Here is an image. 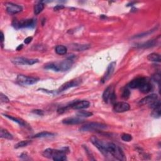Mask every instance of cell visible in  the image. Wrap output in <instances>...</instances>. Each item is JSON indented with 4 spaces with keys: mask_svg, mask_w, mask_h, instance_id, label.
I'll return each mask as SVG.
<instances>
[{
    "mask_svg": "<svg viewBox=\"0 0 161 161\" xmlns=\"http://www.w3.org/2000/svg\"><path fill=\"white\" fill-rule=\"evenodd\" d=\"M91 142L100 150V152L103 155L105 156L108 155V153L106 149V143L100 140L95 137H93L91 138Z\"/></svg>",
    "mask_w": 161,
    "mask_h": 161,
    "instance_id": "6",
    "label": "cell"
},
{
    "mask_svg": "<svg viewBox=\"0 0 161 161\" xmlns=\"http://www.w3.org/2000/svg\"><path fill=\"white\" fill-rule=\"evenodd\" d=\"M122 139L125 142H130L132 140V136L128 133H124L122 135Z\"/></svg>",
    "mask_w": 161,
    "mask_h": 161,
    "instance_id": "31",
    "label": "cell"
},
{
    "mask_svg": "<svg viewBox=\"0 0 161 161\" xmlns=\"http://www.w3.org/2000/svg\"><path fill=\"white\" fill-rule=\"evenodd\" d=\"M4 34H3V33L1 32V43H3V42H4Z\"/></svg>",
    "mask_w": 161,
    "mask_h": 161,
    "instance_id": "39",
    "label": "cell"
},
{
    "mask_svg": "<svg viewBox=\"0 0 161 161\" xmlns=\"http://www.w3.org/2000/svg\"><path fill=\"white\" fill-rule=\"evenodd\" d=\"M0 137L8 140H11L13 138V135L10 132L6 130L3 128H1V131H0Z\"/></svg>",
    "mask_w": 161,
    "mask_h": 161,
    "instance_id": "24",
    "label": "cell"
},
{
    "mask_svg": "<svg viewBox=\"0 0 161 161\" xmlns=\"http://www.w3.org/2000/svg\"><path fill=\"white\" fill-rule=\"evenodd\" d=\"M13 26L16 29L33 28L35 26V21L33 19H26L21 20L20 21L14 20L13 22Z\"/></svg>",
    "mask_w": 161,
    "mask_h": 161,
    "instance_id": "4",
    "label": "cell"
},
{
    "mask_svg": "<svg viewBox=\"0 0 161 161\" xmlns=\"http://www.w3.org/2000/svg\"><path fill=\"white\" fill-rule=\"evenodd\" d=\"M44 8L43 1H40L34 6V13L35 15H38L41 13Z\"/></svg>",
    "mask_w": 161,
    "mask_h": 161,
    "instance_id": "23",
    "label": "cell"
},
{
    "mask_svg": "<svg viewBox=\"0 0 161 161\" xmlns=\"http://www.w3.org/2000/svg\"><path fill=\"white\" fill-rule=\"evenodd\" d=\"M147 59L151 62H160V56L159 53H152L149 54L147 57Z\"/></svg>",
    "mask_w": 161,
    "mask_h": 161,
    "instance_id": "22",
    "label": "cell"
},
{
    "mask_svg": "<svg viewBox=\"0 0 161 161\" xmlns=\"http://www.w3.org/2000/svg\"><path fill=\"white\" fill-rule=\"evenodd\" d=\"M153 111L152 112V117L155 118H159L160 117L161 113H160V103L156 106L154 108L152 109Z\"/></svg>",
    "mask_w": 161,
    "mask_h": 161,
    "instance_id": "26",
    "label": "cell"
},
{
    "mask_svg": "<svg viewBox=\"0 0 161 161\" xmlns=\"http://www.w3.org/2000/svg\"><path fill=\"white\" fill-rule=\"evenodd\" d=\"M106 149L108 154H111L113 157L119 160H125L126 157L123 150L118 145H115L112 142L106 143Z\"/></svg>",
    "mask_w": 161,
    "mask_h": 161,
    "instance_id": "3",
    "label": "cell"
},
{
    "mask_svg": "<svg viewBox=\"0 0 161 161\" xmlns=\"http://www.w3.org/2000/svg\"><path fill=\"white\" fill-rule=\"evenodd\" d=\"M64 8V6L63 5H57L53 8V10L55 11H58V10H61L62 9Z\"/></svg>",
    "mask_w": 161,
    "mask_h": 161,
    "instance_id": "37",
    "label": "cell"
},
{
    "mask_svg": "<svg viewBox=\"0 0 161 161\" xmlns=\"http://www.w3.org/2000/svg\"><path fill=\"white\" fill-rule=\"evenodd\" d=\"M0 100H1V103H8L10 101L6 95H3L2 93H1V96H0Z\"/></svg>",
    "mask_w": 161,
    "mask_h": 161,
    "instance_id": "33",
    "label": "cell"
},
{
    "mask_svg": "<svg viewBox=\"0 0 161 161\" xmlns=\"http://www.w3.org/2000/svg\"><path fill=\"white\" fill-rule=\"evenodd\" d=\"M6 11L11 15H14L19 13L23 10V8L21 6L19 5L13 3H8L6 4Z\"/></svg>",
    "mask_w": 161,
    "mask_h": 161,
    "instance_id": "11",
    "label": "cell"
},
{
    "mask_svg": "<svg viewBox=\"0 0 161 161\" xmlns=\"http://www.w3.org/2000/svg\"><path fill=\"white\" fill-rule=\"evenodd\" d=\"M66 148L61 150L47 149L43 152V155L48 159H52L55 161H63L67 159Z\"/></svg>",
    "mask_w": 161,
    "mask_h": 161,
    "instance_id": "2",
    "label": "cell"
},
{
    "mask_svg": "<svg viewBox=\"0 0 161 161\" xmlns=\"http://www.w3.org/2000/svg\"><path fill=\"white\" fill-rule=\"evenodd\" d=\"M116 64H117L116 62H112L108 65V68H107L106 69V73L101 79V82L103 83H105L106 81H107V80H108L110 79V78L111 76V75L113 74L114 70L116 68Z\"/></svg>",
    "mask_w": 161,
    "mask_h": 161,
    "instance_id": "14",
    "label": "cell"
},
{
    "mask_svg": "<svg viewBox=\"0 0 161 161\" xmlns=\"http://www.w3.org/2000/svg\"><path fill=\"white\" fill-rule=\"evenodd\" d=\"M22 48H23V45L21 44V45H20V46H19V47H18L16 48V50H17L18 51H21V49H22Z\"/></svg>",
    "mask_w": 161,
    "mask_h": 161,
    "instance_id": "38",
    "label": "cell"
},
{
    "mask_svg": "<svg viewBox=\"0 0 161 161\" xmlns=\"http://www.w3.org/2000/svg\"><path fill=\"white\" fill-rule=\"evenodd\" d=\"M113 91H114L113 89V87L111 86H108L105 89L103 94V99L105 103L108 102L110 95H111V93H112Z\"/></svg>",
    "mask_w": 161,
    "mask_h": 161,
    "instance_id": "19",
    "label": "cell"
},
{
    "mask_svg": "<svg viewBox=\"0 0 161 161\" xmlns=\"http://www.w3.org/2000/svg\"><path fill=\"white\" fill-rule=\"evenodd\" d=\"M90 106V103L88 101H75L68 106V108H72L74 110H83L88 108Z\"/></svg>",
    "mask_w": 161,
    "mask_h": 161,
    "instance_id": "10",
    "label": "cell"
},
{
    "mask_svg": "<svg viewBox=\"0 0 161 161\" xmlns=\"http://www.w3.org/2000/svg\"><path fill=\"white\" fill-rule=\"evenodd\" d=\"M93 113L89 112V111H84V110H80L77 113V116L79 118H83V117H89L93 116Z\"/></svg>",
    "mask_w": 161,
    "mask_h": 161,
    "instance_id": "28",
    "label": "cell"
},
{
    "mask_svg": "<svg viewBox=\"0 0 161 161\" xmlns=\"http://www.w3.org/2000/svg\"><path fill=\"white\" fill-rule=\"evenodd\" d=\"M32 113L38 115L39 116H43L44 115V112L43 111L41 110H35L32 111Z\"/></svg>",
    "mask_w": 161,
    "mask_h": 161,
    "instance_id": "35",
    "label": "cell"
},
{
    "mask_svg": "<svg viewBox=\"0 0 161 161\" xmlns=\"http://www.w3.org/2000/svg\"><path fill=\"white\" fill-rule=\"evenodd\" d=\"M84 122V120L79 117H69L66 118L62 120V123L66 125H78L83 123Z\"/></svg>",
    "mask_w": 161,
    "mask_h": 161,
    "instance_id": "16",
    "label": "cell"
},
{
    "mask_svg": "<svg viewBox=\"0 0 161 161\" xmlns=\"http://www.w3.org/2000/svg\"><path fill=\"white\" fill-rule=\"evenodd\" d=\"M54 135V133H51L48 132H42L38 133L33 137V138H45V137H53Z\"/></svg>",
    "mask_w": 161,
    "mask_h": 161,
    "instance_id": "27",
    "label": "cell"
},
{
    "mask_svg": "<svg viewBox=\"0 0 161 161\" xmlns=\"http://www.w3.org/2000/svg\"><path fill=\"white\" fill-rule=\"evenodd\" d=\"M148 79L146 78H138L132 80V81L128 84V87L132 89H139L143 84L147 81H148Z\"/></svg>",
    "mask_w": 161,
    "mask_h": 161,
    "instance_id": "15",
    "label": "cell"
},
{
    "mask_svg": "<svg viewBox=\"0 0 161 161\" xmlns=\"http://www.w3.org/2000/svg\"><path fill=\"white\" fill-rule=\"evenodd\" d=\"M56 52L57 53L58 55H65L68 51V48L64 46H62V45H59V46H57L56 47Z\"/></svg>",
    "mask_w": 161,
    "mask_h": 161,
    "instance_id": "25",
    "label": "cell"
},
{
    "mask_svg": "<svg viewBox=\"0 0 161 161\" xmlns=\"http://www.w3.org/2000/svg\"><path fill=\"white\" fill-rule=\"evenodd\" d=\"M33 40V37H28L27 38H26L24 40V42L26 43V44H28L30 43L31 42H32V40Z\"/></svg>",
    "mask_w": 161,
    "mask_h": 161,
    "instance_id": "36",
    "label": "cell"
},
{
    "mask_svg": "<svg viewBox=\"0 0 161 161\" xmlns=\"http://www.w3.org/2000/svg\"><path fill=\"white\" fill-rule=\"evenodd\" d=\"M157 44V40H149L146 42H144L143 43H140L137 46L138 48H150V47H152L155 46H156Z\"/></svg>",
    "mask_w": 161,
    "mask_h": 161,
    "instance_id": "21",
    "label": "cell"
},
{
    "mask_svg": "<svg viewBox=\"0 0 161 161\" xmlns=\"http://www.w3.org/2000/svg\"><path fill=\"white\" fill-rule=\"evenodd\" d=\"M155 30H157V28H155L152 29L150 30L147 31V32H144V33H142L140 34L137 35H135V37H133V38H142V37H144L147 36V35H149L151 34V33H152L153 32H154Z\"/></svg>",
    "mask_w": 161,
    "mask_h": 161,
    "instance_id": "29",
    "label": "cell"
},
{
    "mask_svg": "<svg viewBox=\"0 0 161 161\" xmlns=\"http://www.w3.org/2000/svg\"><path fill=\"white\" fill-rule=\"evenodd\" d=\"M80 82H81V80H80V79H76L74 80H71L68 82H66L64 84H62V86L59 88V89L57 90V93H62L68 90V89L70 88L78 86L80 84Z\"/></svg>",
    "mask_w": 161,
    "mask_h": 161,
    "instance_id": "9",
    "label": "cell"
},
{
    "mask_svg": "<svg viewBox=\"0 0 161 161\" xmlns=\"http://www.w3.org/2000/svg\"><path fill=\"white\" fill-rule=\"evenodd\" d=\"M4 117L8 118V119H10L11 120H12L13 122H16L19 125H20V126L21 127H24L25 128H30V125L26 123V122H25V121L24 120H22L21 118H16V117H13V116H11V115H6V114H4L3 115Z\"/></svg>",
    "mask_w": 161,
    "mask_h": 161,
    "instance_id": "17",
    "label": "cell"
},
{
    "mask_svg": "<svg viewBox=\"0 0 161 161\" xmlns=\"http://www.w3.org/2000/svg\"><path fill=\"white\" fill-rule=\"evenodd\" d=\"M130 108V106L126 102H118L115 103L113 106L114 111L117 113H123L127 111Z\"/></svg>",
    "mask_w": 161,
    "mask_h": 161,
    "instance_id": "12",
    "label": "cell"
},
{
    "mask_svg": "<svg viewBox=\"0 0 161 161\" xmlns=\"http://www.w3.org/2000/svg\"><path fill=\"white\" fill-rule=\"evenodd\" d=\"M31 143L30 141L29 140H23V141H21L20 142L18 143V144H16L15 146V149H19V148H21V147H26L28 145L30 144Z\"/></svg>",
    "mask_w": 161,
    "mask_h": 161,
    "instance_id": "30",
    "label": "cell"
},
{
    "mask_svg": "<svg viewBox=\"0 0 161 161\" xmlns=\"http://www.w3.org/2000/svg\"><path fill=\"white\" fill-rule=\"evenodd\" d=\"M130 91H129V89H125L122 93V98L127 100L130 97Z\"/></svg>",
    "mask_w": 161,
    "mask_h": 161,
    "instance_id": "32",
    "label": "cell"
},
{
    "mask_svg": "<svg viewBox=\"0 0 161 161\" xmlns=\"http://www.w3.org/2000/svg\"><path fill=\"white\" fill-rule=\"evenodd\" d=\"M73 64V60L71 58L65 59L61 62H51L45 65L44 68L52 70L56 72H65L69 70Z\"/></svg>",
    "mask_w": 161,
    "mask_h": 161,
    "instance_id": "1",
    "label": "cell"
},
{
    "mask_svg": "<svg viewBox=\"0 0 161 161\" xmlns=\"http://www.w3.org/2000/svg\"><path fill=\"white\" fill-rule=\"evenodd\" d=\"M90 47L89 45H82V44H78L74 43L71 46V48L75 51H86Z\"/></svg>",
    "mask_w": 161,
    "mask_h": 161,
    "instance_id": "18",
    "label": "cell"
},
{
    "mask_svg": "<svg viewBox=\"0 0 161 161\" xmlns=\"http://www.w3.org/2000/svg\"><path fill=\"white\" fill-rule=\"evenodd\" d=\"M106 125L100 123H89L86 124L80 128V131L81 132H89V131H97L105 129Z\"/></svg>",
    "mask_w": 161,
    "mask_h": 161,
    "instance_id": "5",
    "label": "cell"
},
{
    "mask_svg": "<svg viewBox=\"0 0 161 161\" xmlns=\"http://www.w3.org/2000/svg\"><path fill=\"white\" fill-rule=\"evenodd\" d=\"M116 99H117V97H116V95H115V92L113 91L112 93H111V95H110V98H109V100L110 101V102L111 103L115 104V103Z\"/></svg>",
    "mask_w": 161,
    "mask_h": 161,
    "instance_id": "34",
    "label": "cell"
},
{
    "mask_svg": "<svg viewBox=\"0 0 161 161\" xmlns=\"http://www.w3.org/2000/svg\"><path fill=\"white\" fill-rule=\"evenodd\" d=\"M16 80L18 83L22 86H27V85H32L37 83L38 81V79L24 75H19L17 76Z\"/></svg>",
    "mask_w": 161,
    "mask_h": 161,
    "instance_id": "7",
    "label": "cell"
},
{
    "mask_svg": "<svg viewBox=\"0 0 161 161\" xmlns=\"http://www.w3.org/2000/svg\"><path fill=\"white\" fill-rule=\"evenodd\" d=\"M38 59H28L25 57H16L12 60V62L15 65H28L31 66L38 63Z\"/></svg>",
    "mask_w": 161,
    "mask_h": 161,
    "instance_id": "8",
    "label": "cell"
},
{
    "mask_svg": "<svg viewBox=\"0 0 161 161\" xmlns=\"http://www.w3.org/2000/svg\"><path fill=\"white\" fill-rule=\"evenodd\" d=\"M157 99H158V96L156 94H152V95H150L149 96H145L144 98H142V99L140 100L139 102H138V105L140 106L145 105H150L155 101L158 100Z\"/></svg>",
    "mask_w": 161,
    "mask_h": 161,
    "instance_id": "13",
    "label": "cell"
},
{
    "mask_svg": "<svg viewBox=\"0 0 161 161\" xmlns=\"http://www.w3.org/2000/svg\"><path fill=\"white\" fill-rule=\"evenodd\" d=\"M139 89L143 93H148L152 89V85L149 82V80H148V81H147L143 84Z\"/></svg>",
    "mask_w": 161,
    "mask_h": 161,
    "instance_id": "20",
    "label": "cell"
}]
</instances>
